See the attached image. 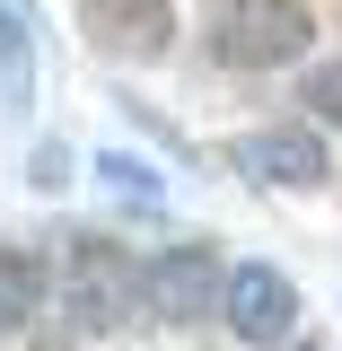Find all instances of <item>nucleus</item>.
Masks as SVG:
<instances>
[{
  "mask_svg": "<svg viewBox=\"0 0 342 351\" xmlns=\"http://www.w3.org/2000/svg\"><path fill=\"white\" fill-rule=\"evenodd\" d=\"M307 44H316V18L299 0H228L211 18V62H228V71H281Z\"/></svg>",
  "mask_w": 342,
  "mask_h": 351,
  "instance_id": "f257e3e1",
  "label": "nucleus"
},
{
  "mask_svg": "<svg viewBox=\"0 0 342 351\" xmlns=\"http://www.w3.org/2000/svg\"><path fill=\"white\" fill-rule=\"evenodd\" d=\"M228 316V334L255 351H281L299 343V290H290V272H272V263H237V272H219V307Z\"/></svg>",
  "mask_w": 342,
  "mask_h": 351,
  "instance_id": "f03ea898",
  "label": "nucleus"
},
{
  "mask_svg": "<svg viewBox=\"0 0 342 351\" xmlns=\"http://www.w3.org/2000/svg\"><path fill=\"white\" fill-rule=\"evenodd\" d=\"M219 307V255L211 246H167L158 263H141V316L158 325H193Z\"/></svg>",
  "mask_w": 342,
  "mask_h": 351,
  "instance_id": "7ed1b4c3",
  "label": "nucleus"
},
{
  "mask_svg": "<svg viewBox=\"0 0 342 351\" xmlns=\"http://www.w3.org/2000/svg\"><path fill=\"white\" fill-rule=\"evenodd\" d=\"M132 307H141V263L123 246H106V237H80V255H71V316L88 334H106Z\"/></svg>",
  "mask_w": 342,
  "mask_h": 351,
  "instance_id": "20e7f679",
  "label": "nucleus"
},
{
  "mask_svg": "<svg viewBox=\"0 0 342 351\" xmlns=\"http://www.w3.org/2000/svg\"><path fill=\"white\" fill-rule=\"evenodd\" d=\"M237 167L255 176V184H272V193H307V184L334 176V158H325V132L272 123V132H246V141H237Z\"/></svg>",
  "mask_w": 342,
  "mask_h": 351,
  "instance_id": "39448f33",
  "label": "nucleus"
},
{
  "mask_svg": "<svg viewBox=\"0 0 342 351\" xmlns=\"http://www.w3.org/2000/svg\"><path fill=\"white\" fill-rule=\"evenodd\" d=\"M88 36L123 62H158L175 44V9L167 0H88Z\"/></svg>",
  "mask_w": 342,
  "mask_h": 351,
  "instance_id": "423d86ee",
  "label": "nucleus"
},
{
  "mask_svg": "<svg viewBox=\"0 0 342 351\" xmlns=\"http://www.w3.org/2000/svg\"><path fill=\"white\" fill-rule=\"evenodd\" d=\"M44 290H53V272H44L36 246H0V334H18L44 307Z\"/></svg>",
  "mask_w": 342,
  "mask_h": 351,
  "instance_id": "0eeeda50",
  "label": "nucleus"
},
{
  "mask_svg": "<svg viewBox=\"0 0 342 351\" xmlns=\"http://www.w3.org/2000/svg\"><path fill=\"white\" fill-rule=\"evenodd\" d=\"M307 106L342 132V62H316V71H307Z\"/></svg>",
  "mask_w": 342,
  "mask_h": 351,
  "instance_id": "6e6552de",
  "label": "nucleus"
}]
</instances>
